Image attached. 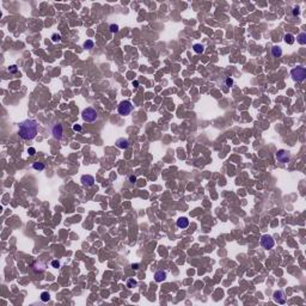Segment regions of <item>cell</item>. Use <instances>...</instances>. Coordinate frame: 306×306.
Returning a JSON list of instances; mask_svg holds the SVG:
<instances>
[{
    "label": "cell",
    "instance_id": "obj_1",
    "mask_svg": "<svg viewBox=\"0 0 306 306\" xmlns=\"http://www.w3.org/2000/svg\"><path fill=\"white\" fill-rule=\"evenodd\" d=\"M38 133V122L36 120H24L19 123L18 134L23 140H33Z\"/></svg>",
    "mask_w": 306,
    "mask_h": 306
},
{
    "label": "cell",
    "instance_id": "obj_2",
    "mask_svg": "<svg viewBox=\"0 0 306 306\" xmlns=\"http://www.w3.org/2000/svg\"><path fill=\"white\" fill-rule=\"evenodd\" d=\"M291 77H292V79L294 80V82L303 83L304 80L306 79V70H305V67L298 66L295 68H293V70L291 71Z\"/></svg>",
    "mask_w": 306,
    "mask_h": 306
},
{
    "label": "cell",
    "instance_id": "obj_3",
    "mask_svg": "<svg viewBox=\"0 0 306 306\" xmlns=\"http://www.w3.org/2000/svg\"><path fill=\"white\" fill-rule=\"evenodd\" d=\"M82 117L85 122H93L98 118V115L96 109H93L92 107H87L82 111Z\"/></svg>",
    "mask_w": 306,
    "mask_h": 306
},
{
    "label": "cell",
    "instance_id": "obj_4",
    "mask_svg": "<svg viewBox=\"0 0 306 306\" xmlns=\"http://www.w3.org/2000/svg\"><path fill=\"white\" fill-rule=\"evenodd\" d=\"M133 109H134V105L132 104V102H130V101H122L120 104H118V107H117L118 114L122 115V116L129 115L130 112L133 111Z\"/></svg>",
    "mask_w": 306,
    "mask_h": 306
},
{
    "label": "cell",
    "instance_id": "obj_5",
    "mask_svg": "<svg viewBox=\"0 0 306 306\" xmlns=\"http://www.w3.org/2000/svg\"><path fill=\"white\" fill-rule=\"evenodd\" d=\"M50 134L54 139L56 140H61L64 136V127L60 122H55L50 126Z\"/></svg>",
    "mask_w": 306,
    "mask_h": 306
},
{
    "label": "cell",
    "instance_id": "obj_6",
    "mask_svg": "<svg viewBox=\"0 0 306 306\" xmlns=\"http://www.w3.org/2000/svg\"><path fill=\"white\" fill-rule=\"evenodd\" d=\"M261 245L262 248H264V249H273L274 245H275V240H274V238L271 236L269 234H263L261 237Z\"/></svg>",
    "mask_w": 306,
    "mask_h": 306
},
{
    "label": "cell",
    "instance_id": "obj_7",
    "mask_svg": "<svg viewBox=\"0 0 306 306\" xmlns=\"http://www.w3.org/2000/svg\"><path fill=\"white\" fill-rule=\"evenodd\" d=\"M276 159L280 161V163H288L291 160V154L288 151H286V149H279L277 153H276Z\"/></svg>",
    "mask_w": 306,
    "mask_h": 306
},
{
    "label": "cell",
    "instance_id": "obj_8",
    "mask_svg": "<svg viewBox=\"0 0 306 306\" xmlns=\"http://www.w3.org/2000/svg\"><path fill=\"white\" fill-rule=\"evenodd\" d=\"M273 299L274 301L277 303V304H285L286 303V297H285V293L282 291H275L273 294Z\"/></svg>",
    "mask_w": 306,
    "mask_h": 306
},
{
    "label": "cell",
    "instance_id": "obj_9",
    "mask_svg": "<svg viewBox=\"0 0 306 306\" xmlns=\"http://www.w3.org/2000/svg\"><path fill=\"white\" fill-rule=\"evenodd\" d=\"M80 182L84 187H92L95 184V177L91 176V175H84L80 178Z\"/></svg>",
    "mask_w": 306,
    "mask_h": 306
},
{
    "label": "cell",
    "instance_id": "obj_10",
    "mask_svg": "<svg viewBox=\"0 0 306 306\" xmlns=\"http://www.w3.org/2000/svg\"><path fill=\"white\" fill-rule=\"evenodd\" d=\"M116 147L121 148V149H127L129 147V141L124 138H120L116 140Z\"/></svg>",
    "mask_w": 306,
    "mask_h": 306
},
{
    "label": "cell",
    "instance_id": "obj_11",
    "mask_svg": "<svg viewBox=\"0 0 306 306\" xmlns=\"http://www.w3.org/2000/svg\"><path fill=\"white\" fill-rule=\"evenodd\" d=\"M33 269L35 271H43V270L46 269V263H44V262H42L41 260L35 261L34 264H33Z\"/></svg>",
    "mask_w": 306,
    "mask_h": 306
},
{
    "label": "cell",
    "instance_id": "obj_12",
    "mask_svg": "<svg viewBox=\"0 0 306 306\" xmlns=\"http://www.w3.org/2000/svg\"><path fill=\"white\" fill-rule=\"evenodd\" d=\"M166 279V273L163 270H158L154 273V281L155 282H163Z\"/></svg>",
    "mask_w": 306,
    "mask_h": 306
},
{
    "label": "cell",
    "instance_id": "obj_13",
    "mask_svg": "<svg viewBox=\"0 0 306 306\" xmlns=\"http://www.w3.org/2000/svg\"><path fill=\"white\" fill-rule=\"evenodd\" d=\"M176 225H177V227L178 228H187L189 226V220H188V218H179V219L176 221Z\"/></svg>",
    "mask_w": 306,
    "mask_h": 306
},
{
    "label": "cell",
    "instance_id": "obj_14",
    "mask_svg": "<svg viewBox=\"0 0 306 306\" xmlns=\"http://www.w3.org/2000/svg\"><path fill=\"white\" fill-rule=\"evenodd\" d=\"M271 55L273 58H281V55H282V49L279 46H274L271 47Z\"/></svg>",
    "mask_w": 306,
    "mask_h": 306
},
{
    "label": "cell",
    "instance_id": "obj_15",
    "mask_svg": "<svg viewBox=\"0 0 306 306\" xmlns=\"http://www.w3.org/2000/svg\"><path fill=\"white\" fill-rule=\"evenodd\" d=\"M283 41L287 43V44H293V43L295 42V37H294V35H292V34H285Z\"/></svg>",
    "mask_w": 306,
    "mask_h": 306
},
{
    "label": "cell",
    "instance_id": "obj_16",
    "mask_svg": "<svg viewBox=\"0 0 306 306\" xmlns=\"http://www.w3.org/2000/svg\"><path fill=\"white\" fill-rule=\"evenodd\" d=\"M297 42L299 43V44H306V34L305 33H300L298 36H297Z\"/></svg>",
    "mask_w": 306,
    "mask_h": 306
},
{
    "label": "cell",
    "instance_id": "obj_17",
    "mask_svg": "<svg viewBox=\"0 0 306 306\" xmlns=\"http://www.w3.org/2000/svg\"><path fill=\"white\" fill-rule=\"evenodd\" d=\"M192 49H194V52L196 54H202L204 52V47L201 44V43H195V44L192 46Z\"/></svg>",
    "mask_w": 306,
    "mask_h": 306
},
{
    "label": "cell",
    "instance_id": "obj_18",
    "mask_svg": "<svg viewBox=\"0 0 306 306\" xmlns=\"http://www.w3.org/2000/svg\"><path fill=\"white\" fill-rule=\"evenodd\" d=\"M33 169L34 170H37V171H43L44 170V164L41 163V161H35L33 164Z\"/></svg>",
    "mask_w": 306,
    "mask_h": 306
},
{
    "label": "cell",
    "instance_id": "obj_19",
    "mask_svg": "<svg viewBox=\"0 0 306 306\" xmlns=\"http://www.w3.org/2000/svg\"><path fill=\"white\" fill-rule=\"evenodd\" d=\"M136 286H138V281H136L135 279L130 277V279L127 280V287L128 288H134V287H136Z\"/></svg>",
    "mask_w": 306,
    "mask_h": 306
},
{
    "label": "cell",
    "instance_id": "obj_20",
    "mask_svg": "<svg viewBox=\"0 0 306 306\" xmlns=\"http://www.w3.org/2000/svg\"><path fill=\"white\" fill-rule=\"evenodd\" d=\"M41 300H42L43 303L49 301V300H50V294H49L48 292H42V293H41Z\"/></svg>",
    "mask_w": 306,
    "mask_h": 306
},
{
    "label": "cell",
    "instance_id": "obj_21",
    "mask_svg": "<svg viewBox=\"0 0 306 306\" xmlns=\"http://www.w3.org/2000/svg\"><path fill=\"white\" fill-rule=\"evenodd\" d=\"M93 46H95V43H93L92 40H87L84 42V48H86V49H92Z\"/></svg>",
    "mask_w": 306,
    "mask_h": 306
},
{
    "label": "cell",
    "instance_id": "obj_22",
    "mask_svg": "<svg viewBox=\"0 0 306 306\" xmlns=\"http://www.w3.org/2000/svg\"><path fill=\"white\" fill-rule=\"evenodd\" d=\"M109 30H110V33H118V30H120V27L117 25V24H110V27H109Z\"/></svg>",
    "mask_w": 306,
    "mask_h": 306
},
{
    "label": "cell",
    "instance_id": "obj_23",
    "mask_svg": "<svg viewBox=\"0 0 306 306\" xmlns=\"http://www.w3.org/2000/svg\"><path fill=\"white\" fill-rule=\"evenodd\" d=\"M233 83L234 82H233L232 78H225V85H226V86H230V87L233 86Z\"/></svg>",
    "mask_w": 306,
    "mask_h": 306
},
{
    "label": "cell",
    "instance_id": "obj_24",
    "mask_svg": "<svg viewBox=\"0 0 306 306\" xmlns=\"http://www.w3.org/2000/svg\"><path fill=\"white\" fill-rule=\"evenodd\" d=\"M9 72H10L11 74H15V73H17V72H18V67H17L16 65H12V66H10V68H9Z\"/></svg>",
    "mask_w": 306,
    "mask_h": 306
},
{
    "label": "cell",
    "instance_id": "obj_25",
    "mask_svg": "<svg viewBox=\"0 0 306 306\" xmlns=\"http://www.w3.org/2000/svg\"><path fill=\"white\" fill-rule=\"evenodd\" d=\"M60 40H61V36L59 34H53L52 35V41L53 42H59Z\"/></svg>",
    "mask_w": 306,
    "mask_h": 306
},
{
    "label": "cell",
    "instance_id": "obj_26",
    "mask_svg": "<svg viewBox=\"0 0 306 306\" xmlns=\"http://www.w3.org/2000/svg\"><path fill=\"white\" fill-rule=\"evenodd\" d=\"M50 264H52L53 268H60V262H59V261H56V260H53V261L50 262Z\"/></svg>",
    "mask_w": 306,
    "mask_h": 306
},
{
    "label": "cell",
    "instance_id": "obj_27",
    "mask_svg": "<svg viewBox=\"0 0 306 306\" xmlns=\"http://www.w3.org/2000/svg\"><path fill=\"white\" fill-rule=\"evenodd\" d=\"M292 13H293V16H299V15H300V10H299L298 6L292 10Z\"/></svg>",
    "mask_w": 306,
    "mask_h": 306
},
{
    "label": "cell",
    "instance_id": "obj_28",
    "mask_svg": "<svg viewBox=\"0 0 306 306\" xmlns=\"http://www.w3.org/2000/svg\"><path fill=\"white\" fill-rule=\"evenodd\" d=\"M28 153H29L30 155H34V154L36 153V149H35L34 147H30V148H28Z\"/></svg>",
    "mask_w": 306,
    "mask_h": 306
},
{
    "label": "cell",
    "instance_id": "obj_29",
    "mask_svg": "<svg viewBox=\"0 0 306 306\" xmlns=\"http://www.w3.org/2000/svg\"><path fill=\"white\" fill-rule=\"evenodd\" d=\"M73 130H74V132H80V130H82V127H80L79 124H74V126H73Z\"/></svg>",
    "mask_w": 306,
    "mask_h": 306
},
{
    "label": "cell",
    "instance_id": "obj_30",
    "mask_svg": "<svg viewBox=\"0 0 306 306\" xmlns=\"http://www.w3.org/2000/svg\"><path fill=\"white\" fill-rule=\"evenodd\" d=\"M129 182L134 184V183L136 182V177H135V176H129Z\"/></svg>",
    "mask_w": 306,
    "mask_h": 306
},
{
    "label": "cell",
    "instance_id": "obj_31",
    "mask_svg": "<svg viewBox=\"0 0 306 306\" xmlns=\"http://www.w3.org/2000/svg\"><path fill=\"white\" fill-rule=\"evenodd\" d=\"M132 268H133V269H135V270L139 269V264L138 263H136V264H132Z\"/></svg>",
    "mask_w": 306,
    "mask_h": 306
},
{
    "label": "cell",
    "instance_id": "obj_32",
    "mask_svg": "<svg viewBox=\"0 0 306 306\" xmlns=\"http://www.w3.org/2000/svg\"><path fill=\"white\" fill-rule=\"evenodd\" d=\"M133 85H134L135 87H138V85H139V83H138V82H136V80H135V82H133Z\"/></svg>",
    "mask_w": 306,
    "mask_h": 306
}]
</instances>
